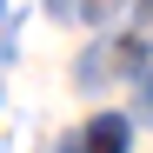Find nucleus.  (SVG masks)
I'll list each match as a JSON object with an SVG mask.
<instances>
[{
	"label": "nucleus",
	"mask_w": 153,
	"mask_h": 153,
	"mask_svg": "<svg viewBox=\"0 0 153 153\" xmlns=\"http://www.w3.org/2000/svg\"><path fill=\"white\" fill-rule=\"evenodd\" d=\"M67 153H80V146H67Z\"/></svg>",
	"instance_id": "7ed1b4c3"
},
{
	"label": "nucleus",
	"mask_w": 153,
	"mask_h": 153,
	"mask_svg": "<svg viewBox=\"0 0 153 153\" xmlns=\"http://www.w3.org/2000/svg\"><path fill=\"white\" fill-rule=\"evenodd\" d=\"M140 107H146V113H153V80H146V100H140Z\"/></svg>",
	"instance_id": "f03ea898"
},
{
	"label": "nucleus",
	"mask_w": 153,
	"mask_h": 153,
	"mask_svg": "<svg viewBox=\"0 0 153 153\" xmlns=\"http://www.w3.org/2000/svg\"><path fill=\"white\" fill-rule=\"evenodd\" d=\"M126 140H133L126 113H93V126L80 133V153H126Z\"/></svg>",
	"instance_id": "f257e3e1"
}]
</instances>
